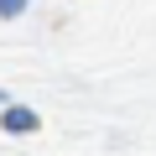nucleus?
I'll use <instances>...</instances> for the list:
<instances>
[{
	"mask_svg": "<svg viewBox=\"0 0 156 156\" xmlns=\"http://www.w3.org/2000/svg\"><path fill=\"white\" fill-rule=\"evenodd\" d=\"M0 125H5L11 135H26V130H37V109H21V104H11Z\"/></svg>",
	"mask_w": 156,
	"mask_h": 156,
	"instance_id": "obj_1",
	"label": "nucleus"
},
{
	"mask_svg": "<svg viewBox=\"0 0 156 156\" xmlns=\"http://www.w3.org/2000/svg\"><path fill=\"white\" fill-rule=\"evenodd\" d=\"M26 11V0H0V16H21Z\"/></svg>",
	"mask_w": 156,
	"mask_h": 156,
	"instance_id": "obj_2",
	"label": "nucleus"
}]
</instances>
